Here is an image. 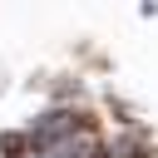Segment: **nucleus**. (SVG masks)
Returning <instances> with one entry per match:
<instances>
[{
    "mask_svg": "<svg viewBox=\"0 0 158 158\" xmlns=\"http://www.w3.org/2000/svg\"><path fill=\"white\" fill-rule=\"evenodd\" d=\"M79 128H89V118L79 109H49L25 128V138H30V153H40V148H49V143H59V138H69Z\"/></svg>",
    "mask_w": 158,
    "mask_h": 158,
    "instance_id": "1",
    "label": "nucleus"
},
{
    "mask_svg": "<svg viewBox=\"0 0 158 158\" xmlns=\"http://www.w3.org/2000/svg\"><path fill=\"white\" fill-rule=\"evenodd\" d=\"M35 158H104V138H99L94 128H79V133H69V138L40 148Z\"/></svg>",
    "mask_w": 158,
    "mask_h": 158,
    "instance_id": "2",
    "label": "nucleus"
}]
</instances>
